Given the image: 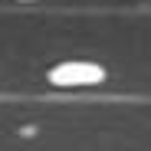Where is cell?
<instances>
[{
  "instance_id": "1",
  "label": "cell",
  "mask_w": 151,
  "mask_h": 151,
  "mask_svg": "<svg viewBox=\"0 0 151 151\" xmlns=\"http://www.w3.org/2000/svg\"><path fill=\"white\" fill-rule=\"evenodd\" d=\"M109 79L105 66L92 59H59L56 66L46 69V82L53 89H95Z\"/></svg>"
}]
</instances>
